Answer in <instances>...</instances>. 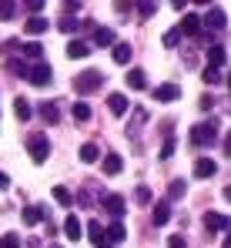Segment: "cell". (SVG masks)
I'll return each mask as SVG.
<instances>
[{"mask_svg":"<svg viewBox=\"0 0 231 248\" xmlns=\"http://www.w3.org/2000/svg\"><path fill=\"white\" fill-rule=\"evenodd\" d=\"M178 37H181V31H168V34H164V47H174Z\"/></svg>","mask_w":231,"mask_h":248,"instance_id":"39","label":"cell"},{"mask_svg":"<svg viewBox=\"0 0 231 248\" xmlns=\"http://www.w3.org/2000/svg\"><path fill=\"white\" fill-rule=\"evenodd\" d=\"M57 27H61L64 34H74V31H77V20H71V17H64V20H61Z\"/></svg>","mask_w":231,"mask_h":248,"instance_id":"37","label":"cell"},{"mask_svg":"<svg viewBox=\"0 0 231 248\" xmlns=\"http://www.w3.org/2000/svg\"><path fill=\"white\" fill-rule=\"evenodd\" d=\"M27 10H31L34 17H40V10H44V0H27Z\"/></svg>","mask_w":231,"mask_h":248,"instance_id":"40","label":"cell"},{"mask_svg":"<svg viewBox=\"0 0 231 248\" xmlns=\"http://www.w3.org/2000/svg\"><path fill=\"white\" fill-rule=\"evenodd\" d=\"M101 84H104L101 71H84V74L74 78V91L77 94H94V91H101Z\"/></svg>","mask_w":231,"mask_h":248,"instance_id":"1","label":"cell"},{"mask_svg":"<svg viewBox=\"0 0 231 248\" xmlns=\"http://www.w3.org/2000/svg\"><path fill=\"white\" fill-rule=\"evenodd\" d=\"M121 168H124L121 155H108L104 158V174H121Z\"/></svg>","mask_w":231,"mask_h":248,"instance_id":"22","label":"cell"},{"mask_svg":"<svg viewBox=\"0 0 231 248\" xmlns=\"http://www.w3.org/2000/svg\"><path fill=\"white\" fill-rule=\"evenodd\" d=\"M14 114H17V121H27L34 111H31V104H27L24 97H17V101H14Z\"/></svg>","mask_w":231,"mask_h":248,"instance_id":"23","label":"cell"},{"mask_svg":"<svg viewBox=\"0 0 231 248\" xmlns=\"http://www.w3.org/2000/svg\"><path fill=\"white\" fill-rule=\"evenodd\" d=\"M108 108H111V114H117V118L131 111V104H127V97H124V94H111V97H108Z\"/></svg>","mask_w":231,"mask_h":248,"instance_id":"10","label":"cell"},{"mask_svg":"<svg viewBox=\"0 0 231 248\" xmlns=\"http://www.w3.org/2000/svg\"><path fill=\"white\" fill-rule=\"evenodd\" d=\"M168 248H188V242H185L181 235H171V238H168Z\"/></svg>","mask_w":231,"mask_h":248,"instance_id":"41","label":"cell"},{"mask_svg":"<svg viewBox=\"0 0 231 248\" xmlns=\"http://www.w3.org/2000/svg\"><path fill=\"white\" fill-rule=\"evenodd\" d=\"M215 171H218V165H215L211 158H198V161H194V178H211Z\"/></svg>","mask_w":231,"mask_h":248,"instance_id":"13","label":"cell"},{"mask_svg":"<svg viewBox=\"0 0 231 248\" xmlns=\"http://www.w3.org/2000/svg\"><path fill=\"white\" fill-rule=\"evenodd\" d=\"M171 155H174V138L168 134L164 138V148H161V158H171Z\"/></svg>","mask_w":231,"mask_h":248,"instance_id":"35","label":"cell"},{"mask_svg":"<svg viewBox=\"0 0 231 248\" xmlns=\"http://www.w3.org/2000/svg\"><path fill=\"white\" fill-rule=\"evenodd\" d=\"M50 248H61V245H50Z\"/></svg>","mask_w":231,"mask_h":248,"instance_id":"48","label":"cell"},{"mask_svg":"<svg viewBox=\"0 0 231 248\" xmlns=\"http://www.w3.org/2000/svg\"><path fill=\"white\" fill-rule=\"evenodd\" d=\"M154 228H161V225H168L171 221V202H157L154 205V215H151Z\"/></svg>","mask_w":231,"mask_h":248,"instance_id":"6","label":"cell"},{"mask_svg":"<svg viewBox=\"0 0 231 248\" xmlns=\"http://www.w3.org/2000/svg\"><path fill=\"white\" fill-rule=\"evenodd\" d=\"M148 118H151V114H148V108H134V104H131V124H127V134H131L134 141H138L141 124H148Z\"/></svg>","mask_w":231,"mask_h":248,"instance_id":"4","label":"cell"},{"mask_svg":"<svg viewBox=\"0 0 231 248\" xmlns=\"http://www.w3.org/2000/svg\"><path fill=\"white\" fill-rule=\"evenodd\" d=\"M0 188H7V174L3 171H0Z\"/></svg>","mask_w":231,"mask_h":248,"instance_id":"43","label":"cell"},{"mask_svg":"<svg viewBox=\"0 0 231 248\" xmlns=\"http://www.w3.org/2000/svg\"><path fill=\"white\" fill-rule=\"evenodd\" d=\"M181 34H188V37H198V34H201V17H194V14H185V20H181Z\"/></svg>","mask_w":231,"mask_h":248,"instance_id":"12","label":"cell"},{"mask_svg":"<svg viewBox=\"0 0 231 248\" xmlns=\"http://www.w3.org/2000/svg\"><path fill=\"white\" fill-rule=\"evenodd\" d=\"M225 198H228V202H231V185H228V188H225Z\"/></svg>","mask_w":231,"mask_h":248,"instance_id":"44","label":"cell"},{"mask_svg":"<svg viewBox=\"0 0 231 248\" xmlns=\"http://www.w3.org/2000/svg\"><path fill=\"white\" fill-rule=\"evenodd\" d=\"M127 87H131V91H144V87H148L144 71H138V67H134V71H127Z\"/></svg>","mask_w":231,"mask_h":248,"instance_id":"18","label":"cell"},{"mask_svg":"<svg viewBox=\"0 0 231 248\" xmlns=\"http://www.w3.org/2000/svg\"><path fill=\"white\" fill-rule=\"evenodd\" d=\"M87 54H91V47H87L84 41H71V44H67V57H74V61H84Z\"/></svg>","mask_w":231,"mask_h":248,"instance_id":"20","label":"cell"},{"mask_svg":"<svg viewBox=\"0 0 231 248\" xmlns=\"http://www.w3.org/2000/svg\"><path fill=\"white\" fill-rule=\"evenodd\" d=\"M185 188H188V185H185L181 178H178V181H171V185H168V202H178V198H185Z\"/></svg>","mask_w":231,"mask_h":248,"instance_id":"24","label":"cell"},{"mask_svg":"<svg viewBox=\"0 0 231 248\" xmlns=\"http://www.w3.org/2000/svg\"><path fill=\"white\" fill-rule=\"evenodd\" d=\"M221 248H231V238H228V242H225V245H221Z\"/></svg>","mask_w":231,"mask_h":248,"instance_id":"46","label":"cell"},{"mask_svg":"<svg viewBox=\"0 0 231 248\" xmlns=\"http://www.w3.org/2000/svg\"><path fill=\"white\" fill-rule=\"evenodd\" d=\"M138 10H141V17H151V14L157 10V7H154L151 0H144V3H138Z\"/></svg>","mask_w":231,"mask_h":248,"instance_id":"38","label":"cell"},{"mask_svg":"<svg viewBox=\"0 0 231 248\" xmlns=\"http://www.w3.org/2000/svg\"><path fill=\"white\" fill-rule=\"evenodd\" d=\"M24 57H27V61H34V64H40L44 47H40V44H27V47H24Z\"/></svg>","mask_w":231,"mask_h":248,"instance_id":"28","label":"cell"},{"mask_svg":"<svg viewBox=\"0 0 231 248\" xmlns=\"http://www.w3.org/2000/svg\"><path fill=\"white\" fill-rule=\"evenodd\" d=\"M17 14V3L14 0H0V20H10Z\"/></svg>","mask_w":231,"mask_h":248,"instance_id":"31","label":"cell"},{"mask_svg":"<svg viewBox=\"0 0 231 248\" xmlns=\"http://www.w3.org/2000/svg\"><path fill=\"white\" fill-rule=\"evenodd\" d=\"M27 81L31 84H37V87H44V84H50V67L40 61V64H34L31 71H27Z\"/></svg>","mask_w":231,"mask_h":248,"instance_id":"5","label":"cell"},{"mask_svg":"<svg viewBox=\"0 0 231 248\" xmlns=\"http://www.w3.org/2000/svg\"><path fill=\"white\" fill-rule=\"evenodd\" d=\"M208 64H211V67H221V64H225V47L215 44V47L208 50Z\"/></svg>","mask_w":231,"mask_h":248,"instance_id":"27","label":"cell"},{"mask_svg":"<svg viewBox=\"0 0 231 248\" xmlns=\"http://www.w3.org/2000/svg\"><path fill=\"white\" fill-rule=\"evenodd\" d=\"M87 235H91L94 248H97V245H104V228H101V221H91V225H87Z\"/></svg>","mask_w":231,"mask_h":248,"instance_id":"25","label":"cell"},{"mask_svg":"<svg viewBox=\"0 0 231 248\" xmlns=\"http://www.w3.org/2000/svg\"><path fill=\"white\" fill-rule=\"evenodd\" d=\"M94 44H97V47H114V31H111V27H97V31H94Z\"/></svg>","mask_w":231,"mask_h":248,"instance_id":"14","label":"cell"},{"mask_svg":"<svg viewBox=\"0 0 231 248\" xmlns=\"http://www.w3.org/2000/svg\"><path fill=\"white\" fill-rule=\"evenodd\" d=\"M104 208H108V215L121 218V215H124V198H121V195H108V198H104Z\"/></svg>","mask_w":231,"mask_h":248,"instance_id":"17","label":"cell"},{"mask_svg":"<svg viewBox=\"0 0 231 248\" xmlns=\"http://www.w3.org/2000/svg\"><path fill=\"white\" fill-rule=\"evenodd\" d=\"M225 155H231V134L225 138Z\"/></svg>","mask_w":231,"mask_h":248,"instance_id":"42","label":"cell"},{"mask_svg":"<svg viewBox=\"0 0 231 248\" xmlns=\"http://www.w3.org/2000/svg\"><path fill=\"white\" fill-rule=\"evenodd\" d=\"M204 228H208V232H221V228H225V215H221V211H208V215H204Z\"/></svg>","mask_w":231,"mask_h":248,"instance_id":"19","label":"cell"},{"mask_svg":"<svg viewBox=\"0 0 231 248\" xmlns=\"http://www.w3.org/2000/svg\"><path fill=\"white\" fill-rule=\"evenodd\" d=\"M225 228H228V232H231V218H225Z\"/></svg>","mask_w":231,"mask_h":248,"instance_id":"45","label":"cell"},{"mask_svg":"<svg viewBox=\"0 0 231 248\" xmlns=\"http://www.w3.org/2000/svg\"><path fill=\"white\" fill-rule=\"evenodd\" d=\"M40 114H44V121H47V124H57V121H61V104H57V101L40 104Z\"/></svg>","mask_w":231,"mask_h":248,"instance_id":"16","label":"cell"},{"mask_svg":"<svg viewBox=\"0 0 231 248\" xmlns=\"http://www.w3.org/2000/svg\"><path fill=\"white\" fill-rule=\"evenodd\" d=\"M228 87H231V78H228Z\"/></svg>","mask_w":231,"mask_h":248,"instance_id":"49","label":"cell"},{"mask_svg":"<svg viewBox=\"0 0 231 248\" xmlns=\"http://www.w3.org/2000/svg\"><path fill=\"white\" fill-rule=\"evenodd\" d=\"M131 54H134V50H131V44H127V41H117L111 57H114V64H127V61H131Z\"/></svg>","mask_w":231,"mask_h":248,"instance_id":"15","label":"cell"},{"mask_svg":"<svg viewBox=\"0 0 231 248\" xmlns=\"http://www.w3.org/2000/svg\"><path fill=\"white\" fill-rule=\"evenodd\" d=\"M201 27H211V31H221V27H225V10H221V7H211Z\"/></svg>","mask_w":231,"mask_h":248,"instance_id":"8","label":"cell"},{"mask_svg":"<svg viewBox=\"0 0 231 248\" xmlns=\"http://www.w3.org/2000/svg\"><path fill=\"white\" fill-rule=\"evenodd\" d=\"M154 97L157 101H174V97H181V87L178 84H161V87H154Z\"/></svg>","mask_w":231,"mask_h":248,"instance_id":"11","label":"cell"},{"mask_svg":"<svg viewBox=\"0 0 231 248\" xmlns=\"http://www.w3.org/2000/svg\"><path fill=\"white\" fill-rule=\"evenodd\" d=\"M124 238H127V232H124L121 221H114V225L104 228V245H117V242H124Z\"/></svg>","mask_w":231,"mask_h":248,"instance_id":"7","label":"cell"},{"mask_svg":"<svg viewBox=\"0 0 231 248\" xmlns=\"http://www.w3.org/2000/svg\"><path fill=\"white\" fill-rule=\"evenodd\" d=\"M64 235H67L71 242H80L84 228H80V218H77V215H67V221H64Z\"/></svg>","mask_w":231,"mask_h":248,"instance_id":"9","label":"cell"},{"mask_svg":"<svg viewBox=\"0 0 231 248\" xmlns=\"http://www.w3.org/2000/svg\"><path fill=\"white\" fill-rule=\"evenodd\" d=\"M218 81H221V78H218V67H204V84H208V87H215Z\"/></svg>","mask_w":231,"mask_h":248,"instance_id":"34","label":"cell"},{"mask_svg":"<svg viewBox=\"0 0 231 248\" xmlns=\"http://www.w3.org/2000/svg\"><path fill=\"white\" fill-rule=\"evenodd\" d=\"M97 144H80V161H97Z\"/></svg>","mask_w":231,"mask_h":248,"instance_id":"30","label":"cell"},{"mask_svg":"<svg viewBox=\"0 0 231 248\" xmlns=\"http://www.w3.org/2000/svg\"><path fill=\"white\" fill-rule=\"evenodd\" d=\"M44 221V208L40 205H27L24 208V225H40Z\"/></svg>","mask_w":231,"mask_h":248,"instance_id":"21","label":"cell"},{"mask_svg":"<svg viewBox=\"0 0 231 248\" xmlns=\"http://www.w3.org/2000/svg\"><path fill=\"white\" fill-rule=\"evenodd\" d=\"M0 248H20V238H17L14 232H7V235L0 238Z\"/></svg>","mask_w":231,"mask_h":248,"instance_id":"33","label":"cell"},{"mask_svg":"<svg viewBox=\"0 0 231 248\" xmlns=\"http://www.w3.org/2000/svg\"><path fill=\"white\" fill-rule=\"evenodd\" d=\"M27 151H31V158L34 161H47V155H50V141H47V134H31L27 138Z\"/></svg>","mask_w":231,"mask_h":248,"instance_id":"3","label":"cell"},{"mask_svg":"<svg viewBox=\"0 0 231 248\" xmlns=\"http://www.w3.org/2000/svg\"><path fill=\"white\" fill-rule=\"evenodd\" d=\"M97 248H114V245H97Z\"/></svg>","mask_w":231,"mask_h":248,"instance_id":"47","label":"cell"},{"mask_svg":"<svg viewBox=\"0 0 231 248\" xmlns=\"http://www.w3.org/2000/svg\"><path fill=\"white\" fill-rule=\"evenodd\" d=\"M218 141V121H204L191 127V144H215Z\"/></svg>","mask_w":231,"mask_h":248,"instance_id":"2","label":"cell"},{"mask_svg":"<svg viewBox=\"0 0 231 248\" xmlns=\"http://www.w3.org/2000/svg\"><path fill=\"white\" fill-rule=\"evenodd\" d=\"M54 202H57V205H71V191H67L64 185H57V188H54Z\"/></svg>","mask_w":231,"mask_h":248,"instance_id":"32","label":"cell"},{"mask_svg":"<svg viewBox=\"0 0 231 248\" xmlns=\"http://www.w3.org/2000/svg\"><path fill=\"white\" fill-rule=\"evenodd\" d=\"M24 31H27V34H44V31H47V20H44V17H31V20L24 24Z\"/></svg>","mask_w":231,"mask_h":248,"instance_id":"26","label":"cell"},{"mask_svg":"<svg viewBox=\"0 0 231 248\" xmlns=\"http://www.w3.org/2000/svg\"><path fill=\"white\" fill-rule=\"evenodd\" d=\"M74 118L77 121H91V104L87 101H77L74 104Z\"/></svg>","mask_w":231,"mask_h":248,"instance_id":"29","label":"cell"},{"mask_svg":"<svg viewBox=\"0 0 231 248\" xmlns=\"http://www.w3.org/2000/svg\"><path fill=\"white\" fill-rule=\"evenodd\" d=\"M134 198H138V205H148V202H151V191H148V188L141 185V188L134 191Z\"/></svg>","mask_w":231,"mask_h":248,"instance_id":"36","label":"cell"}]
</instances>
